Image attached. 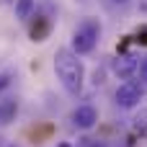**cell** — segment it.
Masks as SVG:
<instances>
[{
    "label": "cell",
    "mask_w": 147,
    "mask_h": 147,
    "mask_svg": "<svg viewBox=\"0 0 147 147\" xmlns=\"http://www.w3.org/2000/svg\"><path fill=\"white\" fill-rule=\"evenodd\" d=\"M98 39H101V23H98L96 18H85V21L75 28V34H72V52H75L78 57H80V54H88V52L96 49Z\"/></svg>",
    "instance_id": "cell-2"
},
{
    "label": "cell",
    "mask_w": 147,
    "mask_h": 147,
    "mask_svg": "<svg viewBox=\"0 0 147 147\" xmlns=\"http://www.w3.org/2000/svg\"><path fill=\"white\" fill-rule=\"evenodd\" d=\"M142 96H145V88L140 83H124L116 88V103L121 109H134L142 101Z\"/></svg>",
    "instance_id": "cell-3"
},
{
    "label": "cell",
    "mask_w": 147,
    "mask_h": 147,
    "mask_svg": "<svg viewBox=\"0 0 147 147\" xmlns=\"http://www.w3.org/2000/svg\"><path fill=\"white\" fill-rule=\"evenodd\" d=\"M140 75H142V80H145V85H147V57L142 59V65H140Z\"/></svg>",
    "instance_id": "cell-10"
},
{
    "label": "cell",
    "mask_w": 147,
    "mask_h": 147,
    "mask_svg": "<svg viewBox=\"0 0 147 147\" xmlns=\"http://www.w3.org/2000/svg\"><path fill=\"white\" fill-rule=\"evenodd\" d=\"M140 41H142V44H147V28L142 31V34H140Z\"/></svg>",
    "instance_id": "cell-12"
},
{
    "label": "cell",
    "mask_w": 147,
    "mask_h": 147,
    "mask_svg": "<svg viewBox=\"0 0 147 147\" xmlns=\"http://www.w3.org/2000/svg\"><path fill=\"white\" fill-rule=\"evenodd\" d=\"M137 67H140V62H137L134 54H119V57L114 59V72H116L119 78H132V75L137 72Z\"/></svg>",
    "instance_id": "cell-5"
},
{
    "label": "cell",
    "mask_w": 147,
    "mask_h": 147,
    "mask_svg": "<svg viewBox=\"0 0 147 147\" xmlns=\"http://www.w3.org/2000/svg\"><path fill=\"white\" fill-rule=\"evenodd\" d=\"M8 83H10V75H8V72H5V75H0V90H3Z\"/></svg>",
    "instance_id": "cell-11"
},
{
    "label": "cell",
    "mask_w": 147,
    "mask_h": 147,
    "mask_svg": "<svg viewBox=\"0 0 147 147\" xmlns=\"http://www.w3.org/2000/svg\"><path fill=\"white\" fill-rule=\"evenodd\" d=\"M16 114H18V101H16V98L0 101V127L10 124V121L16 119Z\"/></svg>",
    "instance_id": "cell-6"
},
{
    "label": "cell",
    "mask_w": 147,
    "mask_h": 147,
    "mask_svg": "<svg viewBox=\"0 0 147 147\" xmlns=\"http://www.w3.org/2000/svg\"><path fill=\"white\" fill-rule=\"evenodd\" d=\"M70 119H72V127H78V129H90V127H96V121H98V111H96L93 106H78Z\"/></svg>",
    "instance_id": "cell-4"
},
{
    "label": "cell",
    "mask_w": 147,
    "mask_h": 147,
    "mask_svg": "<svg viewBox=\"0 0 147 147\" xmlns=\"http://www.w3.org/2000/svg\"><path fill=\"white\" fill-rule=\"evenodd\" d=\"M34 16V0H16V18L28 21Z\"/></svg>",
    "instance_id": "cell-7"
},
{
    "label": "cell",
    "mask_w": 147,
    "mask_h": 147,
    "mask_svg": "<svg viewBox=\"0 0 147 147\" xmlns=\"http://www.w3.org/2000/svg\"><path fill=\"white\" fill-rule=\"evenodd\" d=\"M90 147H103V145H90Z\"/></svg>",
    "instance_id": "cell-14"
},
{
    "label": "cell",
    "mask_w": 147,
    "mask_h": 147,
    "mask_svg": "<svg viewBox=\"0 0 147 147\" xmlns=\"http://www.w3.org/2000/svg\"><path fill=\"white\" fill-rule=\"evenodd\" d=\"M49 28H52V23H49V21H44V18H39V21H36V26L31 28V39H34V41H44V36L49 34Z\"/></svg>",
    "instance_id": "cell-8"
},
{
    "label": "cell",
    "mask_w": 147,
    "mask_h": 147,
    "mask_svg": "<svg viewBox=\"0 0 147 147\" xmlns=\"http://www.w3.org/2000/svg\"><path fill=\"white\" fill-rule=\"evenodd\" d=\"M57 147H72V145H70V142H59Z\"/></svg>",
    "instance_id": "cell-13"
},
{
    "label": "cell",
    "mask_w": 147,
    "mask_h": 147,
    "mask_svg": "<svg viewBox=\"0 0 147 147\" xmlns=\"http://www.w3.org/2000/svg\"><path fill=\"white\" fill-rule=\"evenodd\" d=\"M116 3H127V0H116Z\"/></svg>",
    "instance_id": "cell-15"
},
{
    "label": "cell",
    "mask_w": 147,
    "mask_h": 147,
    "mask_svg": "<svg viewBox=\"0 0 147 147\" xmlns=\"http://www.w3.org/2000/svg\"><path fill=\"white\" fill-rule=\"evenodd\" d=\"M54 72L59 78V83L65 85L67 93L78 96L83 90V80H85V67L78 59V54L72 49H57L54 54Z\"/></svg>",
    "instance_id": "cell-1"
},
{
    "label": "cell",
    "mask_w": 147,
    "mask_h": 147,
    "mask_svg": "<svg viewBox=\"0 0 147 147\" xmlns=\"http://www.w3.org/2000/svg\"><path fill=\"white\" fill-rule=\"evenodd\" d=\"M132 129L137 134H147V109H140V114L132 119Z\"/></svg>",
    "instance_id": "cell-9"
},
{
    "label": "cell",
    "mask_w": 147,
    "mask_h": 147,
    "mask_svg": "<svg viewBox=\"0 0 147 147\" xmlns=\"http://www.w3.org/2000/svg\"><path fill=\"white\" fill-rule=\"evenodd\" d=\"M0 3H10V0H0Z\"/></svg>",
    "instance_id": "cell-16"
}]
</instances>
